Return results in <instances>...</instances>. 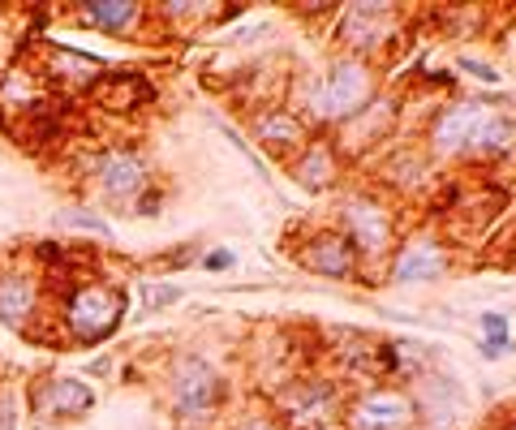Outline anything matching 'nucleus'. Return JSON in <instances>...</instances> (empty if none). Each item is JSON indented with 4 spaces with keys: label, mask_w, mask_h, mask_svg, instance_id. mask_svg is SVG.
Masks as SVG:
<instances>
[{
    "label": "nucleus",
    "mask_w": 516,
    "mask_h": 430,
    "mask_svg": "<svg viewBox=\"0 0 516 430\" xmlns=\"http://www.w3.org/2000/svg\"><path fill=\"white\" fill-rule=\"evenodd\" d=\"M108 370H112V357H95V362L86 366V375H82V379H99V375H108Z\"/></svg>",
    "instance_id": "obj_30"
},
{
    "label": "nucleus",
    "mask_w": 516,
    "mask_h": 430,
    "mask_svg": "<svg viewBox=\"0 0 516 430\" xmlns=\"http://www.w3.org/2000/svg\"><path fill=\"white\" fill-rule=\"evenodd\" d=\"M86 172H91V181H95V194L104 198V207H112V211H129L134 198L155 181L147 151L129 147V142L125 147H108V151L91 155V168Z\"/></svg>",
    "instance_id": "obj_11"
},
{
    "label": "nucleus",
    "mask_w": 516,
    "mask_h": 430,
    "mask_svg": "<svg viewBox=\"0 0 516 430\" xmlns=\"http://www.w3.org/2000/svg\"><path fill=\"white\" fill-rule=\"evenodd\" d=\"M220 129H224V138H228V142H233V147H237L241 155H246V160H250V164L258 168V172H263V177H271V168H267V160H263V155H258V151L250 147V138H246V134H241V129H233V125H220Z\"/></svg>",
    "instance_id": "obj_26"
},
{
    "label": "nucleus",
    "mask_w": 516,
    "mask_h": 430,
    "mask_svg": "<svg viewBox=\"0 0 516 430\" xmlns=\"http://www.w3.org/2000/svg\"><path fill=\"white\" fill-rule=\"evenodd\" d=\"M56 224L78 228V233H91V237H99V241H112V224H108L99 211H91V207H69V211L56 215Z\"/></svg>",
    "instance_id": "obj_21"
},
{
    "label": "nucleus",
    "mask_w": 516,
    "mask_h": 430,
    "mask_svg": "<svg viewBox=\"0 0 516 430\" xmlns=\"http://www.w3.org/2000/svg\"><path fill=\"white\" fill-rule=\"evenodd\" d=\"M456 69H461V74H469V78H478V82H486V86L499 82V69L486 65V61H478V56H461V61H456Z\"/></svg>",
    "instance_id": "obj_28"
},
{
    "label": "nucleus",
    "mask_w": 516,
    "mask_h": 430,
    "mask_svg": "<svg viewBox=\"0 0 516 430\" xmlns=\"http://www.w3.org/2000/svg\"><path fill=\"white\" fill-rule=\"evenodd\" d=\"M340 430H422L418 396L396 383H362L344 400Z\"/></svg>",
    "instance_id": "obj_8"
},
{
    "label": "nucleus",
    "mask_w": 516,
    "mask_h": 430,
    "mask_svg": "<svg viewBox=\"0 0 516 430\" xmlns=\"http://www.w3.org/2000/svg\"><path fill=\"white\" fill-rule=\"evenodd\" d=\"M452 271V241L443 228L422 224L409 228L400 237L396 254L387 258V276L383 284H396V289H418V284H439Z\"/></svg>",
    "instance_id": "obj_9"
},
{
    "label": "nucleus",
    "mask_w": 516,
    "mask_h": 430,
    "mask_svg": "<svg viewBox=\"0 0 516 430\" xmlns=\"http://www.w3.org/2000/svg\"><path fill=\"white\" fill-rule=\"evenodd\" d=\"M400 35V5L392 0H349L336 9V26H332V43L340 56H362L375 61L392 48Z\"/></svg>",
    "instance_id": "obj_7"
},
{
    "label": "nucleus",
    "mask_w": 516,
    "mask_h": 430,
    "mask_svg": "<svg viewBox=\"0 0 516 430\" xmlns=\"http://www.w3.org/2000/svg\"><path fill=\"white\" fill-rule=\"evenodd\" d=\"M125 310H129L125 284L99 276H86L69 284L65 293H56V327H61L65 344H78V349L104 344L125 323Z\"/></svg>",
    "instance_id": "obj_4"
},
{
    "label": "nucleus",
    "mask_w": 516,
    "mask_h": 430,
    "mask_svg": "<svg viewBox=\"0 0 516 430\" xmlns=\"http://www.w3.org/2000/svg\"><path fill=\"white\" fill-rule=\"evenodd\" d=\"M198 263V246H172V254H155L151 267L155 271H185Z\"/></svg>",
    "instance_id": "obj_25"
},
{
    "label": "nucleus",
    "mask_w": 516,
    "mask_h": 430,
    "mask_svg": "<svg viewBox=\"0 0 516 430\" xmlns=\"http://www.w3.org/2000/svg\"><path fill=\"white\" fill-rule=\"evenodd\" d=\"M142 297H147V310H168V306H177V301L185 297L181 284H142Z\"/></svg>",
    "instance_id": "obj_24"
},
{
    "label": "nucleus",
    "mask_w": 516,
    "mask_h": 430,
    "mask_svg": "<svg viewBox=\"0 0 516 430\" xmlns=\"http://www.w3.org/2000/svg\"><path fill=\"white\" fill-rule=\"evenodd\" d=\"M353 387H344V379L323 375V370H293L280 387H271V418L284 430H323V426H340L344 400Z\"/></svg>",
    "instance_id": "obj_5"
},
{
    "label": "nucleus",
    "mask_w": 516,
    "mask_h": 430,
    "mask_svg": "<svg viewBox=\"0 0 516 430\" xmlns=\"http://www.w3.org/2000/svg\"><path fill=\"white\" fill-rule=\"evenodd\" d=\"M379 177L387 190L396 194H418V190H435L439 177H435V160L426 155L422 142H413V147H383L379 151Z\"/></svg>",
    "instance_id": "obj_17"
},
{
    "label": "nucleus",
    "mask_w": 516,
    "mask_h": 430,
    "mask_svg": "<svg viewBox=\"0 0 516 430\" xmlns=\"http://www.w3.org/2000/svg\"><path fill=\"white\" fill-rule=\"evenodd\" d=\"M164 211V185H147V190H142L138 198H134V207H129V215H134V220H155V215Z\"/></svg>",
    "instance_id": "obj_23"
},
{
    "label": "nucleus",
    "mask_w": 516,
    "mask_h": 430,
    "mask_svg": "<svg viewBox=\"0 0 516 430\" xmlns=\"http://www.w3.org/2000/svg\"><path fill=\"white\" fill-rule=\"evenodd\" d=\"M138 430H168V426H151V422H147V426H138Z\"/></svg>",
    "instance_id": "obj_31"
},
{
    "label": "nucleus",
    "mask_w": 516,
    "mask_h": 430,
    "mask_svg": "<svg viewBox=\"0 0 516 430\" xmlns=\"http://www.w3.org/2000/svg\"><path fill=\"white\" fill-rule=\"evenodd\" d=\"M220 430H284V426L271 418V409H250V413H237V418L220 422Z\"/></svg>",
    "instance_id": "obj_22"
},
{
    "label": "nucleus",
    "mask_w": 516,
    "mask_h": 430,
    "mask_svg": "<svg viewBox=\"0 0 516 430\" xmlns=\"http://www.w3.org/2000/svg\"><path fill=\"white\" fill-rule=\"evenodd\" d=\"M499 430H516V418H512V422H504V426H499Z\"/></svg>",
    "instance_id": "obj_32"
},
{
    "label": "nucleus",
    "mask_w": 516,
    "mask_h": 430,
    "mask_svg": "<svg viewBox=\"0 0 516 430\" xmlns=\"http://www.w3.org/2000/svg\"><path fill=\"white\" fill-rule=\"evenodd\" d=\"M495 108H499L495 99H482V95H456L452 104H439L435 117L422 129L426 155L435 164H473Z\"/></svg>",
    "instance_id": "obj_6"
},
{
    "label": "nucleus",
    "mask_w": 516,
    "mask_h": 430,
    "mask_svg": "<svg viewBox=\"0 0 516 430\" xmlns=\"http://www.w3.org/2000/svg\"><path fill=\"white\" fill-rule=\"evenodd\" d=\"M160 396L181 430H220L224 409H228V400H233V387L215 370L211 357L181 349L164 362Z\"/></svg>",
    "instance_id": "obj_2"
},
{
    "label": "nucleus",
    "mask_w": 516,
    "mask_h": 430,
    "mask_svg": "<svg viewBox=\"0 0 516 430\" xmlns=\"http://www.w3.org/2000/svg\"><path fill=\"white\" fill-rule=\"evenodd\" d=\"M336 228L353 241L357 258H362V276L357 280H366L370 267L387 276V258L396 254L400 237H405L392 198L379 194L375 185H353V190H344L336 198Z\"/></svg>",
    "instance_id": "obj_3"
},
{
    "label": "nucleus",
    "mask_w": 516,
    "mask_h": 430,
    "mask_svg": "<svg viewBox=\"0 0 516 430\" xmlns=\"http://www.w3.org/2000/svg\"><path fill=\"white\" fill-rule=\"evenodd\" d=\"M95 405H99V387L82 375H52V370H43L26 387V409H31V418L39 426H74Z\"/></svg>",
    "instance_id": "obj_10"
},
{
    "label": "nucleus",
    "mask_w": 516,
    "mask_h": 430,
    "mask_svg": "<svg viewBox=\"0 0 516 430\" xmlns=\"http://www.w3.org/2000/svg\"><path fill=\"white\" fill-rule=\"evenodd\" d=\"M396 125H400V99L379 91L353 121H344L332 138L344 155V164H349V160H357V155H379L383 147H392Z\"/></svg>",
    "instance_id": "obj_14"
},
{
    "label": "nucleus",
    "mask_w": 516,
    "mask_h": 430,
    "mask_svg": "<svg viewBox=\"0 0 516 430\" xmlns=\"http://www.w3.org/2000/svg\"><path fill=\"white\" fill-rule=\"evenodd\" d=\"M0 430H18V387H0Z\"/></svg>",
    "instance_id": "obj_29"
},
{
    "label": "nucleus",
    "mask_w": 516,
    "mask_h": 430,
    "mask_svg": "<svg viewBox=\"0 0 516 430\" xmlns=\"http://www.w3.org/2000/svg\"><path fill=\"white\" fill-rule=\"evenodd\" d=\"M289 177L306 194H332L344 177V155L332 134H310V142L289 160Z\"/></svg>",
    "instance_id": "obj_16"
},
{
    "label": "nucleus",
    "mask_w": 516,
    "mask_h": 430,
    "mask_svg": "<svg viewBox=\"0 0 516 430\" xmlns=\"http://www.w3.org/2000/svg\"><path fill=\"white\" fill-rule=\"evenodd\" d=\"M198 267L203 271H233L237 267V254L228 246H211L207 254H198Z\"/></svg>",
    "instance_id": "obj_27"
},
{
    "label": "nucleus",
    "mask_w": 516,
    "mask_h": 430,
    "mask_svg": "<svg viewBox=\"0 0 516 430\" xmlns=\"http://www.w3.org/2000/svg\"><path fill=\"white\" fill-rule=\"evenodd\" d=\"M482 340H478V353L486 357V362H499V357L512 353V319L499 310H486L482 314Z\"/></svg>",
    "instance_id": "obj_20"
},
{
    "label": "nucleus",
    "mask_w": 516,
    "mask_h": 430,
    "mask_svg": "<svg viewBox=\"0 0 516 430\" xmlns=\"http://www.w3.org/2000/svg\"><path fill=\"white\" fill-rule=\"evenodd\" d=\"M289 258L323 280H357L362 276V258H357L353 241L340 233L336 224H314L301 237H289Z\"/></svg>",
    "instance_id": "obj_12"
},
{
    "label": "nucleus",
    "mask_w": 516,
    "mask_h": 430,
    "mask_svg": "<svg viewBox=\"0 0 516 430\" xmlns=\"http://www.w3.org/2000/svg\"><path fill=\"white\" fill-rule=\"evenodd\" d=\"M48 306V289H43V271L26 258H5L0 263V327L13 332H35L39 314Z\"/></svg>",
    "instance_id": "obj_13"
},
{
    "label": "nucleus",
    "mask_w": 516,
    "mask_h": 430,
    "mask_svg": "<svg viewBox=\"0 0 516 430\" xmlns=\"http://www.w3.org/2000/svg\"><path fill=\"white\" fill-rule=\"evenodd\" d=\"M379 91H383V78H379L375 61L336 52L319 74L306 78L297 112L306 117V125L314 129V134H336V129L344 121H353Z\"/></svg>",
    "instance_id": "obj_1"
},
{
    "label": "nucleus",
    "mask_w": 516,
    "mask_h": 430,
    "mask_svg": "<svg viewBox=\"0 0 516 430\" xmlns=\"http://www.w3.org/2000/svg\"><path fill=\"white\" fill-rule=\"evenodd\" d=\"M323 430H340V426H323Z\"/></svg>",
    "instance_id": "obj_33"
},
{
    "label": "nucleus",
    "mask_w": 516,
    "mask_h": 430,
    "mask_svg": "<svg viewBox=\"0 0 516 430\" xmlns=\"http://www.w3.org/2000/svg\"><path fill=\"white\" fill-rule=\"evenodd\" d=\"M86 99L99 108V112H134L142 104H151L155 99V86L142 78V74H121V69H104L91 91H86Z\"/></svg>",
    "instance_id": "obj_19"
},
{
    "label": "nucleus",
    "mask_w": 516,
    "mask_h": 430,
    "mask_svg": "<svg viewBox=\"0 0 516 430\" xmlns=\"http://www.w3.org/2000/svg\"><path fill=\"white\" fill-rule=\"evenodd\" d=\"M314 129L306 125V117L293 104H254L250 108V138L258 142V155H271V160L289 164L293 155L306 147Z\"/></svg>",
    "instance_id": "obj_15"
},
{
    "label": "nucleus",
    "mask_w": 516,
    "mask_h": 430,
    "mask_svg": "<svg viewBox=\"0 0 516 430\" xmlns=\"http://www.w3.org/2000/svg\"><path fill=\"white\" fill-rule=\"evenodd\" d=\"M74 9L78 26H91L108 39H134L142 22L151 18V5H142V0H78Z\"/></svg>",
    "instance_id": "obj_18"
}]
</instances>
